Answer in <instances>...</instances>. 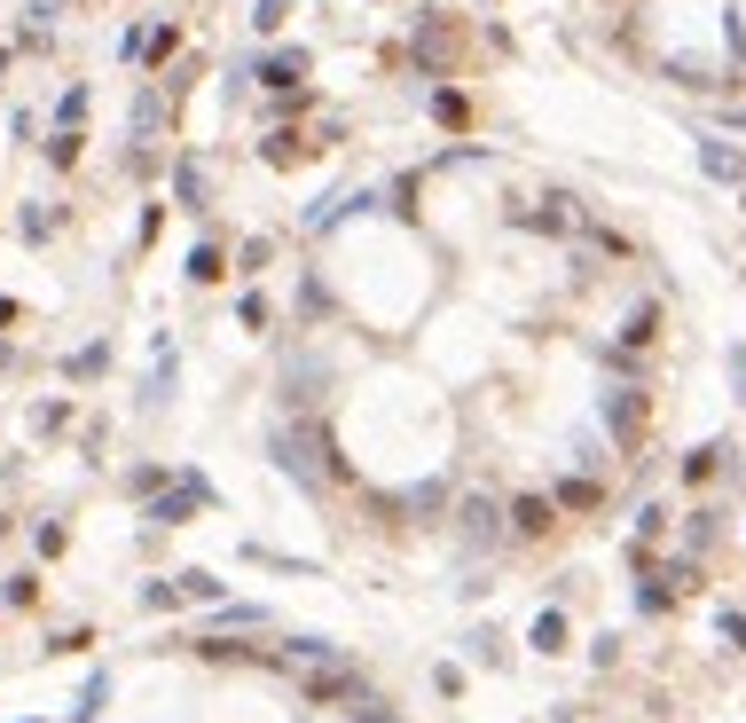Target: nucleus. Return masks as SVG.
<instances>
[{
  "mask_svg": "<svg viewBox=\"0 0 746 723\" xmlns=\"http://www.w3.org/2000/svg\"><path fill=\"white\" fill-rule=\"evenodd\" d=\"M197 504H213V480H205V472H181L174 487L142 496V519H150V528H174V519H189Z\"/></svg>",
  "mask_w": 746,
  "mask_h": 723,
  "instance_id": "f257e3e1",
  "label": "nucleus"
},
{
  "mask_svg": "<svg viewBox=\"0 0 746 723\" xmlns=\"http://www.w3.org/2000/svg\"><path fill=\"white\" fill-rule=\"evenodd\" d=\"M276 456H283V472H291L299 487H323V465H315L323 441H307V433H291V424H283V433H276Z\"/></svg>",
  "mask_w": 746,
  "mask_h": 723,
  "instance_id": "f03ea898",
  "label": "nucleus"
},
{
  "mask_svg": "<svg viewBox=\"0 0 746 723\" xmlns=\"http://www.w3.org/2000/svg\"><path fill=\"white\" fill-rule=\"evenodd\" d=\"M699 174L723 181V189H746V157H738L731 142H699Z\"/></svg>",
  "mask_w": 746,
  "mask_h": 723,
  "instance_id": "7ed1b4c3",
  "label": "nucleus"
},
{
  "mask_svg": "<svg viewBox=\"0 0 746 723\" xmlns=\"http://www.w3.org/2000/svg\"><path fill=\"white\" fill-rule=\"evenodd\" d=\"M605 424H614V441L636 448V433H644V393H605Z\"/></svg>",
  "mask_w": 746,
  "mask_h": 723,
  "instance_id": "20e7f679",
  "label": "nucleus"
},
{
  "mask_svg": "<svg viewBox=\"0 0 746 723\" xmlns=\"http://www.w3.org/2000/svg\"><path fill=\"white\" fill-rule=\"evenodd\" d=\"M299 79H307V55H299V48H283V55H267V63H260V87L299 94Z\"/></svg>",
  "mask_w": 746,
  "mask_h": 723,
  "instance_id": "39448f33",
  "label": "nucleus"
},
{
  "mask_svg": "<svg viewBox=\"0 0 746 723\" xmlns=\"http://www.w3.org/2000/svg\"><path fill=\"white\" fill-rule=\"evenodd\" d=\"M723 465H731V441H699V448L684 456V480H716Z\"/></svg>",
  "mask_w": 746,
  "mask_h": 723,
  "instance_id": "423d86ee",
  "label": "nucleus"
},
{
  "mask_svg": "<svg viewBox=\"0 0 746 723\" xmlns=\"http://www.w3.org/2000/svg\"><path fill=\"white\" fill-rule=\"evenodd\" d=\"M551 519H558V504H542V496H519L511 504V528L519 535H551Z\"/></svg>",
  "mask_w": 746,
  "mask_h": 723,
  "instance_id": "0eeeda50",
  "label": "nucleus"
},
{
  "mask_svg": "<svg viewBox=\"0 0 746 723\" xmlns=\"http://www.w3.org/2000/svg\"><path fill=\"white\" fill-rule=\"evenodd\" d=\"M165 103H174L165 87H142V94H134V135H157V126H165Z\"/></svg>",
  "mask_w": 746,
  "mask_h": 723,
  "instance_id": "6e6552de",
  "label": "nucleus"
},
{
  "mask_svg": "<svg viewBox=\"0 0 746 723\" xmlns=\"http://www.w3.org/2000/svg\"><path fill=\"white\" fill-rule=\"evenodd\" d=\"M103 370H111V346H103V339H94V346H79L72 362H63V378H72V385H87V378H103Z\"/></svg>",
  "mask_w": 746,
  "mask_h": 723,
  "instance_id": "1a4fd4ad",
  "label": "nucleus"
},
{
  "mask_svg": "<svg viewBox=\"0 0 746 723\" xmlns=\"http://www.w3.org/2000/svg\"><path fill=\"white\" fill-rule=\"evenodd\" d=\"M103 700H111V669H94L87 693H79V708H72V723H103Z\"/></svg>",
  "mask_w": 746,
  "mask_h": 723,
  "instance_id": "9d476101",
  "label": "nucleus"
},
{
  "mask_svg": "<svg viewBox=\"0 0 746 723\" xmlns=\"http://www.w3.org/2000/svg\"><path fill=\"white\" fill-rule=\"evenodd\" d=\"M464 543H495V504H488V496L464 504Z\"/></svg>",
  "mask_w": 746,
  "mask_h": 723,
  "instance_id": "9b49d317",
  "label": "nucleus"
},
{
  "mask_svg": "<svg viewBox=\"0 0 746 723\" xmlns=\"http://www.w3.org/2000/svg\"><path fill=\"white\" fill-rule=\"evenodd\" d=\"M534 652H566V613H558V606L534 613Z\"/></svg>",
  "mask_w": 746,
  "mask_h": 723,
  "instance_id": "f8f14e48",
  "label": "nucleus"
},
{
  "mask_svg": "<svg viewBox=\"0 0 746 723\" xmlns=\"http://www.w3.org/2000/svg\"><path fill=\"white\" fill-rule=\"evenodd\" d=\"M79 150H87V135H79V126H55V135H48V150H40V157H48V166H72V157H79Z\"/></svg>",
  "mask_w": 746,
  "mask_h": 723,
  "instance_id": "ddd939ff",
  "label": "nucleus"
},
{
  "mask_svg": "<svg viewBox=\"0 0 746 723\" xmlns=\"http://www.w3.org/2000/svg\"><path fill=\"white\" fill-rule=\"evenodd\" d=\"M291 661H307V669H338L346 652H338L330 637H299V645H291Z\"/></svg>",
  "mask_w": 746,
  "mask_h": 723,
  "instance_id": "4468645a",
  "label": "nucleus"
},
{
  "mask_svg": "<svg viewBox=\"0 0 746 723\" xmlns=\"http://www.w3.org/2000/svg\"><path fill=\"white\" fill-rule=\"evenodd\" d=\"M165 385H174V346H157V362H150V385H142V409H157V402H165Z\"/></svg>",
  "mask_w": 746,
  "mask_h": 723,
  "instance_id": "2eb2a0df",
  "label": "nucleus"
},
{
  "mask_svg": "<svg viewBox=\"0 0 746 723\" xmlns=\"http://www.w3.org/2000/svg\"><path fill=\"white\" fill-rule=\"evenodd\" d=\"M174 189H181V205H189V213H205V205H213V196H205V174H197L189 157L174 166Z\"/></svg>",
  "mask_w": 746,
  "mask_h": 723,
  "instance_id": "dca6fc26",
  "label": "nucleus"
},
{
  "mask_svg": "<svg viewBox=\"0 0 746 723\" xmlns=\"http://www.w3.org/2000/svg\"><path fill=\"white\" fill-rule=\"evenodd\" d=\"M668 606H675V574H653L636 589V613H668Z\"/></svg>",
  "mask_w": 746,
  "mask_h": 723,
  "instance_id": "f3484780",
  "label": "nucleus"
},
{
  "mask_svg": "<svg viewBox=\"0 0 746 723\" xmlns=\"http://www.w3.org/2000/svg\"><path fill=\"white\" fill-rule=\"evenodd\" d=\"M174 582H181V598H189V606H213V598H220V582H213L205 567H189V574H174Z\"/></svg>",
  "mask_w": 746,
  "mask_h": 723,
  "instance_id": "a211bd4d",
  "label": "nucleus"
},
{
  "mask_svg": "<svg viewBox=\"0 0 746 723\" xmlns=\"http://www.w3.org/2000/svg\"><path fill=\"white\" fill-rule=\"evenodd\" d=\"M346 708H354V723H401V715H393V700H378V693H354Z\"/></svg>",
  "mask_w": 746,
  "mask_h": 723,
  "instance_id": "6ab92c4d",
  "label": "nucleus"
},
{
  "mask_svg": "<svg viewBox=\"0 0 746 723\" xmlns=\"http://www.w3.org/2000/svg\"><path fill=\"white\" fill-rule=\"evenodd\" d=\"M55 237V205H24V244H48Z\"/></svg>",
  "mask_w": 746,
  "mask_h": 723,
  "instance_id": "aec40b11",
  "label": "nucleus"
},
{
  "mask_svg": "<svg viewBox=\"0 0 746 723\" xmlns=\"http://www.w3.org/2000/svg\"><path fill=\"white\" fill-rule=\"evenodd\" d=\"M87 118V87H63L55 94V126H79Z\"/></svg>",
  "mask_w": 746,
  "mask_h": 723,
  "instance_id": "412c9836",
  "label": "nucleus"
},
{
  "mask_svg": "<svg viewBox=\"0 0 746 723\" xmlns=\"http://www.w3.org/2000/svg\"><path fill=\"white\" fill-rule=\"evenodd\" d=\"M220 276V244H197L189 252V283H213Z\"/></svg>",
  "mask_w": 746,
  "mask_h": 723,
  "instance_id": "4be33fe9",
  "label": "nucleus"
},
{
  "mask_svg": "<svg viewBox=\"0 0 746 723\" xmlns=\"http://www.w3.org/2000/svg\"><path fill=\"white\" fill-rule=\"evenodd\" d=\"M558 504L566 511H590L597 504V480H558Z\"/></svg>",
  "mask_w": 746,
  "mask_h": 723,
  "instance_id": "5701e85b",
  "label": "nucleus"
},
{
  "mask_svg": "<svg viewBox=\"0 0 746 723\" xmlns=\"http://www.w3.org/2000/svg\"><path fill=\"white\" fill-rule=\"evenodd\" d=\"M157 487H165V465H134L126 472V496H157Z\"/></svg>",
  "mask_w": 746,
  "mask_h": 723,
  "instance_id": "b1692460",
  "label": "nucleus"
},
{
  "mask_svg": "<svg viewBox=\"0 0 746 723\" xmlns=\"http://www.w3.org/2000/svg\"><path fill=\"white\" fill-rule=\"evenodd\" d=\"M31 543H40V558H63V543H72V528H63V519H40V535H31Z\"/></svg>",
  "mask_w": 746,
  "mask_h": 723,
  "instance_id": "393cba45",
  "label": "nucleus"
},
{
  "mask_svg": "<svg viewBox=\"0 0 746 723\" xmlns=\"http://www.w3.org/2000/svg\"><path fill=\"white\" fill-rule=\"evenodd\" d=\"M236 322H244V331H267V300H260V291H244V300H236Z\"/></svg>",
  "mask_w": 746,
  "mask_h": 723,
  "instance_id": "a878e982",
  "label": "nucleus"
},
{
  "mask_svg": "<svg viewBox=\"0 0 746 723\" xmlns=\"http://www.w3.org/2000/svg\"><path fill=\"white\" fill-rule=\"evenodd\" d=\"M142 48H150V31L126 24V31H118V63H142Z\"/></svg>",
  "mask_w": 746,
  "mask_h": 723,
  "instance_id": "bb28decb",
  "label": "nucleus"
},
{
  "mask_svg": "<svg viewBox=\"0 0 746 723\" xmlns=\"http://www.w3.org/2000/svg\"><path fill=\"white\" fill-rule=\"evenodd\" d=\"M63 424H72V402H48L40 417H31V433H63Z\"/></svg>",
  "mask_w": 746,
  "mask_h": 723,
  "instance_id": "cd10ccee",
  "label": "nucleus"
},
{
  "mask_svg": "<svg viewBox=\"0 0 746 723\" xmlns=\"http://www.w3.org/2000/svg\"><path fill=\"white\" fill-rule=\"evenodd\" d=\"M291 16V0H260V9H252V31H276Z\"/></svg>",
  "mask_w": 746,
  "mask_h": 723,
  "instance_id": "c85d7f7f",
  "label": "nucleus"
},
{
  "mask_svg": "<svg viewBox=\"0 0 746 723\" xmlns=\"http://www.w3.org/2000/svg\"><path fill=\"white\" fill-rule=\"evenodd\" d=\"M260 157H267V166H291L299 142H291V135H267V142H260Z\"/></svg>",
  "mask_w": 746,
  "mask_h": 723,
  "instance_id": "c756f323",
  "label": "nucleus"
},
{
  "mask_svg": "<svg viewBox=\"0 0 746 723\" xmlns=\"http://www.w3.org/2000/svg\"><path fill=\"white\" fill-rule=\"evenodd\" d=\"M684 543H692V550H707V543H716V511H692V528H684Z\"/></svg>",
  "mask_w": 746,
  "mask_h": 723,
  "instance_id": "7c9ffc66",
  "label": "nucleus"
},
{
  "mask_svg": "<svg viewBox=\"0 0 746 723\" xmlns=\"http://www.w3.org/2000/svg\"><path fill=\"white\" fill-rule=\"evenodd\" d=\"M716 630H723V645H738V652H746V613H731V606H723V613H716Z\"/></svg>",
  "mask_w": 746,
  "mask_h": 723,
  "instance_id": "2f4dec72",
  "label": "nucleus"
},
{
  "mask_svg": "<svg viewBox=\"0 0 746 723\" xmlns=\"http://www.w3.org/2000/svg\"><path fill=\"white\" fill-rule=\"evenodd\" d=\"M174 48H181V24H157V31H150V48H142V55H174Z\"/></svg>",
  "mask_w": 746,
  "mask_h": 723,
  "instance_id": "473e14b6",
  "label": "nucleus"
},
{
  "mask_svg": "<svg viewBox=\"0 0 746 723\" xmlns=\"http://www.w3.org/2000/svg\"><path fill=\"white\" fill-rule=\"evenodd\" d=\"M660 519H668L660 504H644V511H636V528H629V535H636V543H653V535H660Z\"/></svg>",
  "mask_w": 746,
  "mask_h": 723,
  "instance_id": "72a5a7b5",
  "label": "nucleus"
},
{
  "mask_svg": "<svg viewBox=\"0 0 746 723\" xmlns=\"http://www.w3.org/2000/svg\"><path fill=\"white\" fill-rule=\"evenodd\" d=\"M0 589H9V606H31V598H40V582H31V574H9Z\"/></svg>",
  "mask_w": 746,
  "mask_h": 723,
  "instance_id": "f704fd0d",
  "label": "nucleus"
},
{
  "mask_svg": "<svg viewBox=\"0 0 746 723\" xmlns=\"http://www.w3.org/2000/svg\"><path fill=\"white\" fill-rule=\"evenodd\" d=\"M723 370H731V393L746 402V346H731V354H723Z\"/></svg>",
  "mask_w": 746,
  "mask_h": 723,
  "instance_id": "c9c22d12",
  "label": "nucleus"
},
{
  "mask_svg": "<svg viewBox=\"0 0 746 723\" xmlns=\"http://www.w3.org/2000/svg\"><path fill=\"white\" fill-rule=\"evenodd\" d=\"M0 79H9V48H0Z\"/></svg>",
  "mask_w": 746,
  "mask_h": 723,
  "instance_id": "e433bc0d",
  "label": "nucleus"
},
{
  "mask_svg": "<svg viewBox=\"0 0 746 723\" xmlns=\"http://www.w3.org/2000/svg\"><path fill=\"white\" fill-rule=\"evenodd\" d=\"M9 362H16V354H9V346H0V370H9Z\"/></svg>",
  "mask_w": 746,
  "mask_h": 723,
  "instance_id": "4c0bfd02",
  "label": "nucleus"
}]
</instances>
